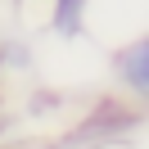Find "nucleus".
Wrapping results in <instances>:
<instances>
[{
  "label": "nucleus",
  "instance_id": "nucleus-3",
  "mask_svg": "<svg viewBox=\"0 0 149 149\" xmlns=\"http://www.w3.org/2000/svg\"><path fill=\"white\" fill-rule=\"evenodd\" d=\"M0 131H5V118H0Z\"/></svg>",
  "mask_w": 149,
  "mask_h": 149
},
{
  "label": "nucleus",
  "instance_id": "nucleus-4",
  "mask_svg": "<svg viewBox=\"0 0 149 149\" xmlns=\"http://www.w3.org/2000/svg\"><path fill=\"white\" fill-rule=\"evenodd\" d=\"M0 72H5V68H0Z\"/></svg>",
  "mask_w": 149,
  "mask_h": 149
},
{
  "label": "nucleus",
  "instance_id": "nucleus-1",
  "mask_svg": "<svg viewBox=\"0 0 149 149\" xmlns=\"http://www.w3.org/2000/svg\"><path fill=\"white\" fill-rule=\"evenodd\" d=\"M109 68H113V81H118L136 104L149 95V41H145V36H136V41H127V45H118Z\"/></svg>",
  "mask_w": 149,
  "mask_h": 149
},
{
  "label": "nucleus",
  "instance_id": "nucleus-2",
  "mask_svg": "<svg viewBox=\"0 0 149 149\" xmlns=\"http://www.w3.org/2000/svg\"><path fill=\"white\" fill-rule=\"evenodd\" d=\"M86 5L91 0H50V32L54 36H81Z\"/></svg>",
  "mask_w": 149,
  "mask_h": 149
}]
</instances>
